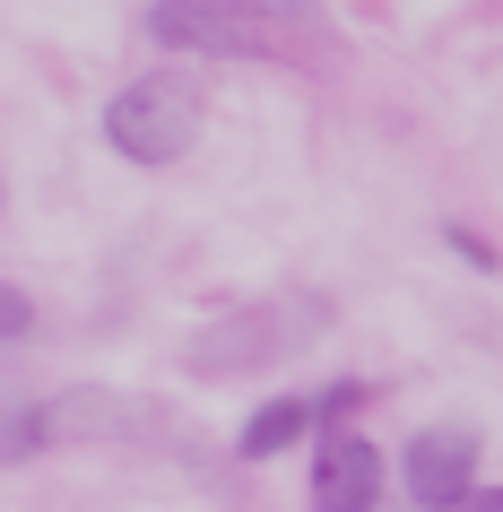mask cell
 I'll list each match as a JSON object with an SVG mask.
<instances>
[{
  "label": "cell",
  "mask_w": 503,
  "mask_h": 512,
  "mask_svg": "<svg viewBox=\"0 0 503 512\" xmlns=\"http://www.w3.org/2000/svg\"><path fill=\"white\" fill-rule=\"evenodd\" d=\"M148 44L191 53V61H295V53H321V35L295 9H269V0H157L148 9Z\"/></svg>",
  "instance_id": "cell-1"
},
{
  "label": "cell",
  "mask_w": 503,
  "mask_h": 512,
  "mask_svg": "<svg viewBox=\"0 0 503 512\" xmlns=\"http://www.w3.org/2000/svg\"><path fill=\"white\" fill-rule=\"evenodd\" d=\"M200 122H209V87L183 79V70H148L105 105V139L131 165H174L200 139Z\"/></svg>",
  "instance_id": "cell-2"
},
{
  "label": "cell",
  "mask_w": 503,
  "mask_h": 512,
  "mask_svg": "<svg viewBox=\"0 0 503 512\" xmlns=\"http://www.w3.org/2000/svg\"><path fill=\"white\" fill-rule=\"evenodd\" d=\"M321 330H330V296H261V304H243V313H226V322H209L183 348V365L191 374H243V365L295 356Z\"/></svg>",
  "instance_id": "cell-3"
},
{
  "label": "cell",
  "mask_w": 503,
  "mask_h": 512,
  "mask_svg": "<svg viewBox=\"0 0 503 512\" xmlns=\"http://www.w3.org/2000/svg\"><path fill=\"white\" fill-rule=\"evenodd\" d=\"M399 478L425 512H460L477 504V434L469 426H425L408 452H399Z\"/></svg>",
  "instance_id": "cell-4"
},
{
  "label": "cell",
  "mask_w": 503,
  "mask_h": 512,
  "mask_svg": "<svg viewBox=\"0 0 503 512\" xmlns=\"http://www.w3.org/2000/svg\"><path fill=\"white\" fill-rule=\"evenodd\" d=\"M382 504V452L347 426H321L313 452V512H373Z\"/></svg>",
  "instance_id": "cell-5"
},
{
  "label": "cell",
  "mask_w": 503,
  "mask_h": 512,
  "mask_svg": "<svg viewBox=\"0 0 503 512\" xmlns=\"http://www.w3.org/2000/svg\"><path fill=\"white\" fill-rule=\"evenodd\" d=\"M304 434H321V408L313 400H269V408H252V426L235 434V452L243 460H278L287 443H304Z\"/></svg>",
  "instance_id": "cell-6"
},
{
  "label": "cell",
  "mask_w": 503,
  "mask_h": 512,
  "mask_svg": "<svg viewBox=\"0 0 503 512\" xmlns=\"http://www.w3.org/2000/svg\"><path fill=\"white\" fill-rule=\"evenodd\" d=\"M44 452V408H0V460Z\"/></svg>",
  "instance_id": "cell-7"
},
{
  "label": "cell",
  "mask_w": 503,
  "mask_h": 512,
  "mask_svg": "<svg viewBox=\"0 0 503 512\" xmlns=\"http://www.w3.org/2000/svg\"><path fill=\"white\" fill-rule=\"evenodd\" d=\"M27 330H35V304L18 296L9 278H0V339H27Z\"/></svg>",
  "instance_id": "cell-8"
},
{
  "label": "cell",
  "mask_w": 503,
  "mask_h": 512,
  "mask_svg": "<svg viewBox=\"0 0 503 512\" xmlns=\"http://www.w3.org/2000/svg\"><path fill=\"white\" fill-rule=\"evenodd\" d=\"M451 252H460V261H477V270H495V252H486V243H477L469 226H451Z\"/></svg>",
  "instance_id": "cell-9"
},
{
  "label": "cell",
  "mask_w": 503,
  "mask_h": 512,
  "mask_svg": "<svg viewBox=\"0 0 503 512\" xmlns=\"http://www.w3.org/2000/svg\"><path fill=\"white\" fill-rule=\"evenodd\" d=\"M469 512H503V486H486V495H477V504Z\"/></svg>",
  "instance_id": "cell-10"
}]
</instances>
